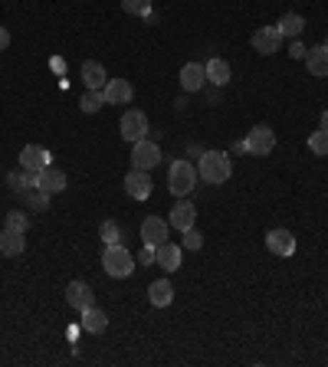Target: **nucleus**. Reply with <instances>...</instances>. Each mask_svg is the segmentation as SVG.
<instances>
[{"label": "nucleus", "instance_id": "6e6552de", "mask_svg": "<svg viewBox=\"0 0 328 367\" xmlns=\"http://www.w3.org/2000/svg\"><path fill=\"white\" fill-rule=\"evenodd\" d=\"M272 148H276V131L270 125H256L250 135H246V151L250 155H270Z\"/></svg>", "mask_w": 328, "mask_h": 367}, {"label": "nucleus", "instance_id": "a211bd4d", "mask_svg": "<svg viewBox=\"0 0 328 367\" xmlns=\"http://www.w3.org/2000/svg\"><path fill=\"white\" fill-rule=\"evenodd\" d=\"M305 66H309V73L315 76V79H325L328 76V49L322 46V43L305 49Z\"/></svg>", "mask_w": 328, "mask_h": 367}, {"label": "nucleus", "instance_id": "a878e982", "mask_svg": "<svg viewBox=\"0 0 328 367\" xmlns=\"http://www.w3.org/2000/svg\"><path fill=\"white\" fill-rule=\"evenodd\" d=\"M102 105H108L106 95H102V89H86V95H82V102H79L82 112H86V115H96Z\"/></svg>", "mask_w": 328, "mask_h": 367}, {"label": "nucleus", "instance_id": "20e7f679", "mask_svg": "<svg viewBox=\"0 0 328 367\" xmlns=\"http://www.w3.org/2000/svg\"><path fill=\"white\" fill-rule=\"evenodd\" d=\"M118 128H122V138L125 141H141V138H148V115L141 112V108H128V112L122 115V122H118Z\"/></svg>", "mask_w": 328, "mask_h": 367}, {"label": "nucleus", "instance_id": "72a5a7b5", "mask_svg": "<svg viewBox=\"0 0 328 367\" xmlns=\"http://www.w3.org/2000/svg\"><path fill=\"white\" fill-rule=\"evenodd\" d=\"M289 56H292V59H305V46L299 40H292V46H289Z\"/></svg>", "mask_w": 328, "mask_h": 367}, {"label": "nucleus", "instance_id": "7c9ffc66", "mask_svg": "<svg viewBox=\"0 0 328 367\" xmlns=\"http://www.w3.org/2000/svg\"><path fill=\"white\" fill-rule=\"evenodd\" d=\"M122 10L131 16H148L151 14V0H122Z\"/></svg>", "mask_w": 328, "mask_h": 367}, {"label": "nucleus", "instance_id": "dca6fc26", "mask_svg": "<svg viewBox=\"0 0 328 367\" xmlns=\"http://www.w3.org/2000/svg\"><path fill=\"white\" fill-rule=\"evenodd\" d=\"M36 187L46 190L49 197H53V194H63V190H66V174H63V171H56V167L49 164L46 171L36 174Z\"/></svg>", "mask_w": 328, "mask_h": 367}, {"label": "nucleus", "instance_id": "f3484780", "mask_svg": "<svg viewBox=\"0 0 328 367\" xmlns=\"http://www.w3.org/2000/svg\"><path fill=\"white\" fill-rule=\"evenodd\" d=\"M66 302L82 311V309H89V305H96V295H92V289L86 282H69L66 286Z\"/></svg>", "mask_w": 328, "mask_h": 367}, {"label": "nucleus", "instance_id": "cd10ccee", "mask_svg": "<svg viewBox=\"0 0 328 367\" xmlns=\"http://www.w3.org/2000/svg\"><path fill=\"white\" fill-rule=\"evenodd\" d=\"M98 237H102V243L106 246H115V243H122V229H118V223L115 220H106L102 227H98Z\"/></svg>", "mask_w": 328, "mask_h": 367}, {"label": "nucleus", "instance_id": "ddd939ff", "mask_svg": "<svg viewBox=\"0 0 328 367\" xmlns=\"http://www.w3.org/2000/svg\"><path fill=\"white\" fill-rule=\"evenodd\" d=\"M207 86V69L200 63L180 66V89L184 92H200Z\"/></svg>", "mask_w": 328, "mask_h": 367}, {"label": "nucleus", "instance_id": "f8f14e48", "mask_svg": "<svg viewBox=\"0 0 328 367\" xmlns=\"http://www.w3.org/2000/svg\"><path fill=\"white\" fill-rule=\"evenodd\" d=\"M266 249H270L272 256H292L295 253V237L282 227L270 229V233H266Z\"/></svg>", "mask_w": 328, "mask_h": 367}, {"label": "nucleus", "instance_id": "c9c22d12", "mask_svg": "<svg viewBox=\"0 0 328 367\" xmlns=\"http://www.w3.org/2000/svg\"><path fill=\"white\" fill-rule=\"evenodd\" d=\"M10 46V33H7V26H0V53Z\"/></svg>", "mask_w": 328, "mask_h": 367}, {"label": "nucleus", "instance_id": "f257e3e1", "mask_svg": "<svg viewBox=\"0 0 328 367\" xmlns=\"http://www.w3.org/2000/svg\"><path fill=\"white\" fill-rule=\"evenodd\" d=\"M197 174L204 184H227L230 174H233V161L223 151H204L200 164H197Z\"/></svg>", "mask_w": 328, "mask_h": 367}, {"label": "nucleus", "instance_id": "7ed1b4c3", "mask_svg": "<svg viewBox=\"0 0 328 367\" xmlns=\"http://www.w3.org/2000/svg\"><path fill=\"white\" fill-rule=\"evenodd\" d=\"M197 167L190 161H174L171 167H168V187H171L174 197H188L190 190L197 187Z\"/></svg>", "mask_w": 328, "mask_h": 367}, {"label": "nucleus", "instance_id": "e433bc0d", "mask_svg": "<svg viewBox=\"0 0 328 367\" xmlns=\"http://www.w3.org/2000/svg\"><path fill=\"white\" fill-rule=\"evenodd\" d=\"M319 128H322V131H328V108H325V112H322V122H319Z\"/></svg>", "mask_w": 328, "mask_h": 367}, {"label": "nucleus", "instance_id": "4be33fe9", "mask_svg": "<svg viewBox=\"0 0 328 367\" xmlns=\"http://www.w3.org/2000/svg\"><path fill=\"white\" fill-rule=\"evenodd\" d=\"M82 328L89 335H102L108 328V315L102 309H96V305H89V309H82Z\"/></svg>", "mask_w": 328, "mask_h": 367}, {"label": "nucleus", "instance_id": "4468645a", "mask_svg": "<svg viewBox=\"0 0 328 367\" xmlns=\"http://www.w3.org/2000/svg\"><path fill=\"white\" fill-rule=\"evenodd\" d=\"M194 220H197V210H194V204H190V200H178V204L171 207V217H168L171 229H180V233L194 227Z\"/></svg>", "mask_w": 328, "mask_h": 367}, {"label": "nucleus", "instance_id": "9d476101", "mask_svg": "<svg viewBox=\"0 0 328 367\" xmlns=\"http://www.w3.org/2000/svg\"><path fill=\"white\" fill-rule=\"evenodd\" d=\"M151 190H155V184H151L148 171L131 167V171L125 174V194H128L131 200H148V197H151Z\"/></svg>", "mask_w": 328, "mask_h": 367}, {"label": "nucleus", "instance_id": "39448f33", "mask_svg": "<svg viewBox=\"0 0 328 367\" xmlns=\"http://www.w3.org/2000/svg\"><path fill=\"white\" fill-rule=\"evenodd\" d=\"M158 161H161V148H158L155 141L141 138V141L131 145V167H138V171H151Z\"/></svg>", "mask_w": 328, "mask_h": 367}, {"label": "nucleus", "instance_id": "4c0bfd02", "mask_svg": "<svg viewBox=\"0 0 328 367\" xmlns=\"http://www.w3.org/2000/svg\"><path fill=\"white\" fill-rule=\"evenodd\" d=\"M322 46H325V49H328V36H325V43H322Z\"/></svg>", "mask_w": 328, "mask_h": 367}, {"label": "nucleus", "instance_id": "f03ea898", "mask_svg": "<svg viewBox=\"0 0 328 367\" xmlns=\"http://www.w3.org/2000/svg\"><path fill=\"white\" fill-rule=\"evenodd\" d=\"M102 269H106L112 279H128L131 272H135V256H131L122 243L106 246V253H102Z\"/></svg>", "mask_w": 328, "mask_h": 367}, {"label": "nucleus", "instance_id": "9b49d317", "mask_svg": "<svg viewBox=\"0 0 328 367\" xmlns=\"http://www.w3.org/2000/svg\"><path fill=\"white\" fill-rule=\"evenodd\" d=\"M102 95H106L108 105H128L131 98H135V86L128 79H108Z\"/></svg>", "mask_w": 328, "mask_h": 367}, {"label": "nucleus", "instance_id": "1a4fd4ad", "mask_svg": "<svg viewBox=\"0 0 328 367\" xmlns=\"http://www.w3.org/2000/svg\"><path fill=\"white\" fill-rule=\"evenodd\" d=\"M168 233H171V223L164 217H145V223H141V243L145 246L168 243Z\"/></svg>", "mask_w": 328, "mask_h": 367}, {"label": "nucleus", "instance_id": "0eeeda50", "mask_svg": "<svg viewBox=\"0 0 328 367\" xmlns=\"http://www.w3.org/2000/svg\"><path fill=\"white\" fill-rule=\"evenodd\" d=\"M250 43H253V49L260 56H272V53L282 49V33H279L276 26H260V30L250 36Z\"/></svg>", "mask_w": 328, "mask_h": 367}, {"label": "nucleus", "instance_id": "2f4dec72", "mask_svg": "<svg viewBox=\"0 0 328 367\" xmlns=\"http://www.w3.org/2000/svg\"><path fill=\"white\" fill-rule=\"evenodd\" d=\"M4 227H7V229H16V233H26L30 220H26V213L14 210V213H7V220H4Z\"/></svg>", "mask_w": 328, "mask_h": 367}, {"label": "nucleus", "instance_id": "473e14b6", "mask_svg": "<svg viewBox=\"0 0 328 367\" xmlns=\"http://www.w3.org/2000/svg\"><path fill=\"white\" fill-rule=\"evenodd\" d=\"M155 253H158V246H145L138 253V262L141 266H155Z\"/></svg>", "mask_w": 328, "mask_h": 367}, {"label": "nucleus", "instance_id": "6ab92c4d", "mask_svg": "<svg viewBox=\"0 0 328 367\" xmlns=\"http://www.w3.org/2000/svg\"><path fill=\"white\" fill-rule=\"evenodd\" d=\"M148 299H151L155 309H168V305L174 302V286L168 282V279H158V282L148 286Z\"/></svg>", "mask_w": 328, "mask_h": 367}, {"label": "nucleus", "instance_id": "c756f323", "mask_svg": "<svg viewBox=\"0 0 328 367\" xmlns=\"http://www.w3.org/2000/svg\"><path fill=\"white\" fill-rule=\"evenodd\" d=\"M204 246V233L197 227H190V229H184V239H180V249H190V253H197Z\"/></svg>", "mask_w": 328, "mask_h": 367}, {"label": "nucleus", "instance_id": "2eb2a0df", "mask_svg": "<svg viewBox=\"0 0 328 367\" xmlns=\"http://www.w3.org/2000/svg\"><path fill=\"white\" fill-rule=\"evenodd\" d=\"M180 256H184V249L174 243H161L155 253V266H161L164 272H178L180 269Z\"/></svg>", "mask_w": 328, "mask_h": 367}, {"label": "nucleus", "instance_id": "b1692460", "mask_svg": "<svg viewBox=\"0 0 328 367\" xmlns=\"http://www.w3.org/2000/svg\"><path fill=\"white\" fill-rule=\"evenodd\" d=\"M204 69H207V82H210V86H217V89H220V86H227V82H230V63H227V59L213 56L210 63L204 66Z\"/></svg>", "mask_w": 328, "mask_h": 367}, {"label": "nucleus", "instance_id": "aec40b11", "mask_svg": "<svg viewBox=\"0 0 328 367\" xmlns=\"http://www.w3.org/2000/svg\"><path fill=\"white\" fill-rule=\"evenodd\" d=\"M82 82H86V89H106V66L96 63V59H89V63H82Z\"/></svg>", "mask_w": 328, "mask_h": 367}, {"label": "nucleus", "instance_id": "393cba45", "mask_svg": "<svg viewBox=\"0 0 328 367\" xmlns=\"http://www.w3.org/2000/svg\"><path fill=\"white\" fill-rule=\"evenodd\" d=\"M7 187L14 190V194H26L30 187H36V174H30V171H10L7 174Z\"/></svg>", "mask_w": 328, "mask_h": 367}, {"label": "nucleus", "instance_id": "5701e85b", "mask_svg": "<svg viewBox=\"0 0 328 367\" xmlns=\"http://www.w3.org/2000/svg\"><path fill=\"white\" fill-rule=\"evenodd\" d=\"M26 249V233H16V229H7L0 233V253L4 256H20Z\"/></svg>", "mask_w": 328, "mask_h": 367}, {"label": "nucleus", "instance_id": "bb28decb", "mask_svg": "<svg viewBox=\"0 0 328 367\" xmlns=\"http://www.w3.org/2000/svg\"><path fill=\"white\" fill-rule=\"evenodd\" d=\"M24 200H26V207H30L33 213L49 210V194H46V190H40V187H30V190L24 194Z\"/></svg>", "mask_w": 328, "mask_h": 367}, {"label": "nucleus", "instance_id": "423d86ee", "mask_svg": "<svg viewBox=\"0 0 328 367\" xmlns=\"http://www.w3.org/2000/svg\"><path fill=\"white\" fill-rule=\"evenodd\" d=\"M53 164V155H49L43 145H24L20 148V167L30 174H40Z\"/></svg>", "mask_w": 328, "mask_h": 367}, {"label": "nucleus", "instance_id": "412c9836", "mask_svg": "<svg viewBox=\"0 0 328 367\" xmlns=\"http://www.w3.org/2000/svg\"><path fill=\"white\" fill-rule=\"evenodd\" d=\"M276 30L282 33V40H299L302 36V30H305V16L302 14H282L279 16V24H276Z\"/></svg>", "mask_w": 328, "mask_h": 367}, {"label": "nucleus", "instance_id": "c85d7f7f", "mask_svg": "<svg viewBox=\"0 0 328 367\" xmlns=\"http://www.w3.org/2000/svg\"><path fill=\"white\" fill-rule=\"evenodd\" d=\"M309 151L312 155H319V157H328V131H312V138H309Z\"/></svg>", "mask_w": 328, "mask_h": 367}, {"label": "nucleus", "instance_id": "f704fd0d", "mask_svg": "<svg viewBox=\"0 0 328 367\" xmlns=\"http://www.w3.org/2000/svg\"><path fill=\"white\" fill-rule=\"evenodd\" d=\"M49 69H53V73H59V76H63V73H66V63H63V59L56 56V59H49Z\"/></svg>", "mask_w": 328, "mask_h": 367}]
</instances>
